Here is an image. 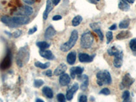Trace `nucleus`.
Here are the masks:
<instances>
[{
  "mask_svg": "<svg viewBox=\"0 0 136 102\" xmlns=\"http://www.w3.org/2000/svg\"><path fill=\"white\" fill-rule=\"evenodd\" d=\"M12 54L11 50L9 48H8L5 57L3 58V59L0 63V70H5L10 68L11 65H12Z\"/></svg>",
  "mask_w": 136,
  "mask_h": 102,
  "instance_id": "5",
  "label": "nucleus"
},
{
  "mask_svg": "<svg viewBox=\"0 0 136 102\" xmlns=\"http://www.w3.org/2000/svg\"><path fill=\"white\" fill-rule=\"evenodd\" d=\"M76 53L75 51H72L68 53L67 55V62L72 65L76 63Z\"/></svg>",
  "mask_w": 136,
  "mask_h": 102,
  "instance_id": "19",
  "label": "nucleus"
},
{
  "mask_svg": "<svg viewBox=\"0 0 136 102\" xmlns=\"http://www.w3.org/2000/svg\"><path fill=\"white\" fill-rule=\"evenodd\" d=\"M34 65H35V66H36V67L40 68L42 70H46V69L49 67L50 65V63L49 62H46V63H41V62H39V61H36V62H35Z\"/></svg>",
  "mask_w": 136,
  "mask_h": 102,
  "instance_id": "25",
  "label": "nucleus"
},
{
  "mask_svg": "<svg viewBox=\"0 0 136 102\" xmlns=\"http://www.w3.org/2000/svg\"><path fill=\"white\" fill-rule=\"evenodd\" d=\"M130 24V20L129 19H126V20H122L118 25L119 28L121 29H127Z\"/></svg>",
  "mask_w": 136,
  "mask_h": 102,
  "instance_id": "28",
  "label": "nucleus"
},
{
  "mask_svg": "<svg viewBox=\"0 0 136 102\" xmlns=\"http://www.w3.org/2000/svg\"><path fill=\"white\" fill-rule=\"evenodd\" d=\"M87 100H88L87 97L84 95H81V96H80V97L78 98V101L80 102H86L87 101Z\"/></svg>",
  "mask_w": 136,
  "mask_h": 102,
  "instance_id": "38",
  "label": "nucleus"
},
{
  "mask_svg": "<svg viewBox=\"0 0 136 102\" xmlns=\"http://www.w3.org/2000/svg\"><path fill=\"white\" fill-rule=\"evenodd\" d=\"M95 1H97V2H99V1H100V0H95Z\"/></svg>",
  "mask_w": 136,
  "mask_h": 102,
  "instance_id": "47",
  "label": "nucleus"
},
{
  "mask_svg": "<svg viewBox=\"0 0 136 102\" xmlns=\"http://www.w3.org/2000/svg\"><path fill=\"white\" fill-rule=\"evenodd\" d=\"M94 42V36L89 31H85L80 38V46L82 48H90Z\"/></svg>",
  "mask_w": 136,
  "mask_h": 102,
  "instance_id": "4",
  "label": "nucleus"
},
{
  "mask_svg": "<svg viewBox=\"0 0 136 102\" xmlns=\"http://www.w3.org/2000/svg\"><path fill=\"white\" fill-rule=\"evenodd\" d=\"M95 56V54L93 56H90L88 54L81 53H79V54H78V59L81 63H90V62L93 61Z\"/></svg>",
  "mask_w": 136,
  "mask_h": 102,
  "instance_id": "14",
  "label": "nucleus"
},
{
  "mask_svg": "<svg viewBox=\"0 0 136 102\" xmlns=\"http://www.w3.org/2000/svg\"><path fill=\"white\" fill-rule=\"evenodd\" d=\"M56 99H57L58 101L64 102L66 100V97L63 93H59L56 95Z\"/></svg>",
  "mask_w": 136,
  "mask_h": 102,
  "instance_id": "34",
  "label": "nucleus"
},
{
  "mask_svg": "<svg viewBox=\"0 0 136 102\" xmlns=\"http://www.w3.org/2000/svg\"><path fill=\"white\" fill-rule=\"evenodd\" d=\"M79 88V85L78 83L73 84L71 87H70L66 92V99H67L68 101H71L72 99H73V95L74 93H76L77 90H78Z\"/></svg>",
  "mask_w": 136,
  "mask_h": 102,
  "instance_id": "8",
  "label": "nucleus"
},
{
  "mask_svg": "<svg viewBox=\"0 0 136 102\" xmlns=\"http://www.w3.org/2000/svg\"><path fill=\"white\" fill-rule=\"evenodd\" d=\"M78 79L79 80H81L82 83L80 85V89L82 91H85L87 90V88L89 84V80H88V77L87 75H80L78 76Z\"/></svg>",
  "mask_w": 136,
  "mask_h": 102,
  "instance_id": "11",
  "label": "nucleus"
},
{
  "mask_svg": "<svg viewBox=\"0 0 136 102\" xmlns=\"http://www.w3.org/2000/svg\"><path fill=\"white\" fill-rule=\"evenodd\" d=\"M42 91L43 94H44V95H45L47 98H48V99L53 98V96H54L53 91V90L50 88V87H43Z\"/></svg>",
  "mask_w": 136,
  "mask_h": 102,
  "instance_id": "21",
  "label": "nucleus"
},
{
  "mask_svg": "<svg viewBox=\"0 0 136 102\" xmlns=\"http://www.w3.org/2000/svg\"><path fill=\"white\" fill-rule=\"evenodd\" d=\"M23 2L25 3H27V4L31 5V4H33L36 2V0H23Z\"/></svg>",
  "mask_w": 136,
  "mask_h": 102,
  "instance_id": "41",
  "label": "nucleus"
},
{
  "mask_svg": "<svg viewBox=\"0 0 136 102\" xmlns=\"http://www.w3.org/2000/svg\"><path fill=\"white\" fill-rule=\"evenodd\" d=\"M122 98L124 101H130V92L129 90H124L122 93Z\"/></svg>",
  "mask_w": 136,
  "mask_h": 102,
  "instance_id": "29",
  "label": "nucleus"
},
{
  "mask_svg": "<svg viewBox=\"0 0 136 102\" xmlns=\"http://www.w3.org/2000/svg\"><path fill=\"white\" fill-rule=\"evenodd\" d=\"M94 31H95L96 33L97 34V36H99V39H100V40L101 41H104V34H103V33H102L101 30L100 28H98V29H94Z\"/></svg>",
  "mask_w": 136,
  "mask_h": 102,
  "instance_id": "33",
  "label": "nucleus"
},
{
  "mask_svg": "<svg viewBox=\"0 0 136 102\" xmlns=\"http://www.w3.org/2000/svg\"><path fill=\"white\" fill-rule=\"evenodd\" d=\"M22 31L21 30H16L14 33H12V37H13L14 38H18V37H19L22 35Z\"/></svg>",
  "mask_w": 136,
  "mask_h": 102,
  "instance_id": "35",
  "label": "nucleus"
},
{
  "mask_svg": "<svg viewBox=\"0 0 136 102\" xmlns=\"http://www.w3.org/2000/svg\"><path fill=\"white\" fill-rule=\"evenodd\" d=\"M131 36V33L128 31H122L121 33H119L116 36V39L121 40V39H127Z\"/></svg>",
  "mask_w": 136,
  "mask_h": 102,
  "instance_id": "22",
  "label": "nucleus"
},
{
  "mask_svg": "<svg viewBox=\"0 0 136 102\" xmlns=\"http://www.w3.org/2000/svg\"><path fill=\"white\" fill-rule=\"evenodd\" d=\"M99 94H103L105 95H108L110 94V90L107 88H104L99 91Z\"/></svg>",
  "mask_w": 136,
  "mask_h": 102,
  "instance_id": "36",
  "label": "nucleus"
},
{
  "mask_svg": "<svg viewBox=\"0 0 136 102\" xmlns=\"http://www.w3.org/2000/svg\"><path fill=\"white\" fill-rule=\"evenodd\" d=\"M134 81L135 80L131 76V75L129 73H126L122 78V82H121V85H120L121 88L123 89L124 88H129L133 84Z\"/></svg>",
  "mask_w": 136,
  "mask_h": 102,
  "instance_id": "7",
  "label": "nucleus"
},
{
  "mask_svg": "<svg viewBox=\"0 0 136 102\" xmlns=\"http://www.w3.org/2000/svg\"><path fill=\"white\" fill-rule=\"evenodd\" d=\"M39 55L42 57L48 60H54L55 59V56L53 53L49 50H39Z\"/></svg>",
  "mask_w": 136,
  "mask_h": 102,
  "instance_id": "16",
  "label": "nucleus"
},
{
  "mask_svg": "<svg viewBox=\"0 0 136 102\" xmlns=\"http://www.w3.org/2000/svg\"><path fill=\"white\" fill-rule=\"evenodd\" d=\"M44 80H42V79H36L33 82V86L34 87H36V88H39V87H42V85H44Z\"/></svg>",
  "mask_w": 136,
  "mask_h": 102,
  "instance_id": "30",
  "label": "nucleus"
},
{
  "mask_svg": "<svg viewBox=\"0 0 136 102\" xmlns=\"http://www.w3.org/2000/svg\"><path fill=\"white\" fill-rule=\"evenodd\" d=\"M84 68L81 67H73L70 69V76L72 79H74L76 76H80L83 73Z\"/></svg>",
  "mask_w": 136,
  "mask_h": 102,
  "instance_id": "15",
  "label": "nucleus"
},
{
  "mask_svg": "<svg viewBox=\"0 0 136 102\" xmlns=\"http://www.w3.org/2000/svg\"><path fill=\"white\" fill-rule=\"evenodd\" d=\"M33 13V10L31 6L29 5H22L19 9V14L18 15L26 16H29Z\"/></svg>",
  "mask_w": 136,
  "mask_h": 102,
  "instance_id": "9",
  "label": "nucleus"
},
{
  "mask_svg": "<svg viewBox=\"0 0 136 102\" xmlns=\"http://www.w3.org/2000/svg\"><path fill=\"white\" fill-rule=\"evenodd\" d=\"M71 82V78L67 73H62L59 78V84L61 86H67Z\"/></svg>",
  "mask_w": 136,
  "mask_h": 102,
  "instance_id": "17",
  "label": "nucleus"
},
{
  "mask_svg": "<svg viewBox=\"0 0 136 102\" xmlns=\"http://www.w3.org/2000/svg\"><path fill=\"white\" fill-rule=\"evenodd\" d=\"M61 19H62V16H61V15H59V14L54 16L53 17V20H54V21H56V20H61Z\"/></svg>",
  "mask_w": 136,
  "mask_h": 102,
  "instance_id": "40",
  "label": "nucleus"
},
{
  "mask_svg": "<svg viewBox=\"0 0 136 102\" xmlns=\"http://www.w3.org/2000/svg\"><path fill=\"white\" fill-rule=\"evenodd\" d=\"M90 27L93 30H94L95 29L100 28V25H99V23H98V22H93V23L90 24Z\"/></svg>",
  "mask_w": 136,
  "mask_h": 102,
  "instance_id": "37",
  "label": "nucleus"
},
{
  "mask_svg": "<svg viewBox=\"0 0 136 102\" xmlns=\"http://www.w3.org/2000/svg\"><path fill=\"white\" fill-rule=\"evenodd\" d=\"M121 50H120L117 47H116V46H111L110 48H109L108 49H107V53L110 56H114L115 55L118 54Z\"/></svg>",
  "mask_w": 136,
  "mask_h": 102,
  "instance_id": "23",
  "label": "nucleus"
},
{
  "mask_svg": "<svg viewBox=\"0 0 136 102\" xmlns=\"http://www.w3.org/2000/svg\"><path fill=\"white\" fill-rule=\"evenodd\" d=\"M116 27H116V24H114V25H112L111 27H109V29H110V31L116 30Z\"/></svg>",
  "mask_w": 136,
  "mask_h": 102,
  "instance_id": "43",
  "label": "nucleus"
},
{
  "mask_svg": "<svg viewBox=\"0 0 136 102\" xmlns=\"http://www.w3.org/2000/svg\"><path fill=\"white\" fill-rule=\"evenodd\" d=\"M125 1L129 3H133L135 2V0H125Z\"/></svg>",
  "mask_w": 136,
  "mask_h": 102,
  "instance_id": "45",
  "label": "nucleus"
},
{
  "mask_svg": "<svg viewBox=\"0 0 136 102\" xmlns=\"http://www.w3.org/2000/svg\"><path fill=\"white\" fill-rule=\"evenodd\" d=\"M123 63V52L121 50L118 54L114 56L113 65L116 68H120L122 67Z\"/></svg>",
  "mask_w": 136,
  "mask_h": 102,
  "instance_id": "10",
  "label": "nucleus"
},
{
  "mask_svg": "<svg viewBox=\"0 0 136 102\" xmlns=\"http://www.w3.org/2000/svg\"><path fill=\"white\" fill-rule=\"evenodd\" d=\"M36 46L39 48L40 50H46V48L50 46V44L49 43H48L47 42L42 41V42H37L36 43Z\"/></svg>",
  "mask_w": 136,
  "mask_h": 102,
  "instance_id": "26",
  "label": "nucleus"
},
{
  "mask_svg": "<svg viewBox=\"0 0 136 102\" xmlns=\"http://www.w3.org/2000/svg\"><path fill=\"white\" fill-rule=\"evenodd\" d=\"M60 1H61V0H53V4H54V5H56L58 3H59Z\"/></svg>",
  "mask_w": 136,
  "mask_h": 102,
  "instance_id": "44",
  "label": "nucleus"
},
{
  "mask_svg": "<svg viewBox=\"0 0 136 102\" xmlns=\"http://www.w3.org/2000/svg\"><path fill=\"white\" fill-rule=\"evenodd\" d=\"M56 33V30L52 25H49L46 28L44 33V37L46 39H51Z\"/></svg>",
  "mask_w": 136,
  "mask_h": 102,
  "instance_id": "13",
  "label": "nucleus"
},
{
  "mask_svg": "<svg viewBox=\"0 0 136 102\" xmlns=\"http://www.w3.org/2000/svg\"><path fill=\"white\" fill-rule=\"evenodd\" d=\"M78 39V32L77 30L72 31V32L71 33L70 39L67 42L63 44L60 47V49L63 52H67L70 50H71L73 46H75V44H76V42Z\"/></svg>",
  "mask_w": 136,
  "mask_h": 102,
  "instance_id": "3",
  "label": "nucleus"
},
{
  "mask_svg": "<svg viewBox=\"0 0 136 102\" xmlns=\"http://www.w3.org/2000/svg\"><path fill=\"white\" fill-rule=\"evenodd\" d=\"M44 73H45L46 76H48V77H51L52 76H53V72H52V71L50 70H47V71H46Z\"/></svg>",
  "mask_w": 136,
  "mask_h": 102,
  "instance_id": "42",
  "label": "nucleus"
},
{
  "mask_svg": "<svg viewBox=\"0 0 136 102\" xmlns=\"http://www.w3.org/2000/svg\"><path fill=\"white\" fill-rule=\"evenodd\" d=\"M53 0H47V1H46V9H45L44 13H43V19H44V20H47L48 17V14H49L50 12L53 10Z\"/></svg>",
  "mask_w": 136,
  "mask_h": 102,
  "instance_id": "12",
  "label": "nucleus"
},
{
  "mask_svg": "<svg viewBox=\"0 0 136 102\" xmlns=\"http://www.w3.org/2000/svg\"><path fill=\"white\" fill-rule=\"evenodd\" d=\"M129 47L133 52H136V38H133L129 42Z\"/></svg>",
  "mask_w": 136,
  "mask_h": 102,
  "instance_id": "31",
  "label": "nucleus"
},
{
  "mask_svg": "<svg viewBox=\"0 0 136 102\" xmlns=\"http://www.w3.org/2000/svg\"><path fill=\"white\" fill-rule=\"evenodd\" d=\"M30 58V51L27 45L20 48L17 53L16 62L19 67H22L28 63Z\"/></svg>",
  "mask_w": 136,
  "mask_h": 102,
  "instance_id": "1",
  "label": "nucleus"
},
{
  "mask_svg": "<svg viewBox=\"0 0 136 102\" xmlns=\"http://www.w3.org/2000/svg\"><path fill=\"white\" fill-rule=\"evenodd\" d=\"M37 26H34L33 28L29 29V31H28V34H29V35H32V34H33L34 33H36V31H37Z\"/></svg>",
  "mask_w": 136,
  "mask_h": 102,
  "instance_id": "39",
  "label": "nucleus"
},
{
  "mask_svg": "<svg viewBox=\"0 0 136 102\" xmlns=\"http://www.w3.org/2000/svg\"><path fill=\"white\" fill-rule=\"evenodd\" d=\"M36 101H37V102H44V100L41 99H36Z\"/></svg>",
  "mask_w": 136,
  "mask_h": 102,
  "instance_id": "46",
  "label": "nucleus"
},
{
  "mask_svg": "<svg viewBox=\"0 0 136 102\" xmlns=\"http://www.w3.org/2000/svg\"><path fill=\"white\" fill-rule=\"evenodd\" d=\"M67 69V67L64 63H62L59 65L58 67H56V68L55 69L54 71V74L55 76H60L62 73H65Z\"/></svg>",
  "mask_w": 136,
  "mask_h": 102,
  "instance_id": "18",
  "label": "nucleus"
},
{
  "mask_svg": "<svg viewBox=\"0 0 136 102\" xmlns=\"http://www.w3.org/2000/svg\"><path fill=\"white\" fill-rule=\"evenodd\" d=\"M97 83L99 87L104 86V84H110L112 83V77L107 70L99 71L96 75Z\"/></svg>",
  "mask_w": 136,
  "mask_h": 102,
  "instance_id": "2",
  "label": "nucleus"
},
{
  "mask_svg": "<svg viewBox=\"0 0 136 102\" xmlns=\"http://www.w3.org/2000/svg\"><path fill=\"white\" fill-rule=\"evenodd\" d=\"M11 20H12V23L16 27H18L19 26L23 25L28 24L29 22V18L26 16H21V15H17L15 16L11 17Z\"/></svg>",
  "mask_w": 136,
  "mask_h": 102,
  "instance_id": "6",
  "label": "nucleus"
},
{
  "mask_svg": "<svg viewBox=\"0 0 136 102\" xmlns=\"http://www.w3.org/2000/svg\"><path fill=\"white\" fill-rule=\"evenodd\" d=\"M1 20H2V22L5 24L7 26L11 27V28H15V26L14 25V24L12 22L11 17L8 16H3L1 18Z\"/></svg>",
  "mask_w": 136,
  "mask_h": 102,
  "instance_id": "20",
  "label": "nucleus"
},
{
  "mask_svg": "<svg viewBox=\"0 0 136 102\" xmlns=\"http://www.w3.org/2000/svg\"><path fill=\"white\" fill-rule=\"evenodd\" d=\"M82 21V17L81 16H76L71 21V24H72V26H73V27H77L81 23Z\"/></svg>",
  "mask_w": 136,
  "mask_h": 102,
  "instance_id": "27",
  "label": "nucleus"
},
{
  "mask_svg": "<svg viewBox=\"0 0 136 102\" xmlns=\"http://www.w3.org/2000/svg\"><path fill=\"white\" fill-rule=\"evenodd\" d=\"M106 39H107V42H106L107 44H110L111 41L112 40V39H113V33H112L111 31H109L106 33Z\"/></svg>",
  "mask_w": 136,
  "mask_h": 102,
  "instance_id": "32",
  "label": "nucleus"
},
{
  "mask_svg": "<svg viewBox=\"0 0 136 102\" xmlns=\"http://www.w3.org/2000/svg\"><path fill=\"white\" fill-rule=\"evenodd\" d=\"M118 8L120 10H122V11H128L130 8L129 4L124 0H120V2L118 3Z\"/></svg>",
  "mask_w": 136,
  "mask_h": 102,
  "instance_id": "24",
  "label": "nucleus"
}]
</instances>
